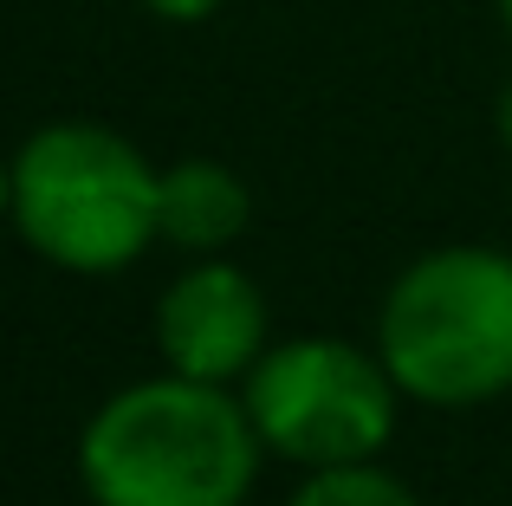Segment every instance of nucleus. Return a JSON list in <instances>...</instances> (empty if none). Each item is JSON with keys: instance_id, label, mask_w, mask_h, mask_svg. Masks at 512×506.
<instances>
[{"instance_id": "1", "label": "nucleus", "mask_w": 512, "mask_h": 506, "mask_svg": "<svg viewBox=\"0 0 512 506\" xmlns=\"http://www.w3.org/2000/svg\"><path fill=\"white\" fill-rule=\"evenodd\" d=\"M266 442L240 390L143 377L78 429V487L91 506H247Z\"/></svg>"}, {"instance_id": "2", "label": "nucleus", "mask_w": 512, "mask_h": 506, "mask_svg": "<svg viewBox=\"0 0 512 506\" xmlns=\"http://www.w3.org/2000/svg\"><path fill=\"white\" fill-rule=\"evenodd\" d=\"M7 221L59 273H124L163 241V169L111 124H46L13 150Z\"/></svg>"}, {"instance_id": "3", "label": "nucleus", "mask_w": 512, "mask_h": 506, "mask_svg": "<svg viewBox=\"0 0 512 506\" xmlns=\"http://www.w3.org/2000/svg\"><path fill=\"white\" fill-rule=\"evenodd\" d=\"M376 357L422 409H480L512 396V253L435 247L389 279Z\"/></svg>"}, {"instance_id": "4", "label": "nucleus", "mask_w": 512, "mask_h": 506, "mask_svg": "<svg viewBox=\"0 0 512 506\" xmlns=\"http://www.w3.org/2000/svg\"><path fill=\"white\" fill-rule=\"evenodd\" d=\"M253 429H260L266 455L292 461V468H350V461H376L396 435V377L376 357V344L350 338H279L240 383Z\"/></svg>"}, {"instance_id": "5", "label": "nucleus", "mask_w": 512, "mask_h": 506, "mask_svg": "<svg viewBox=\"0 0 512 506\" xmlns=\"http://www.w3.org/2000/svg\"><path fill=\"white\" fill-rule=\"evenodd\" d=\"M156 357L175 377L195 383H247V370L266 357V292L247 266L227 253H208L188 273L169 279L156 299Z\"/></svg>"}, {"instance_id": "6", "label": "nucleus", "mask_w": 512, "mask_h": 506, "mask_svg": "<svg viewBox=\"0 0 512 506\" xmlns=\"http://www.w3.org/2000/svg\"><path fill=\"white\" fill-rule=\"evenodd\" d=\"M253 221V195L247 182L234 176L214 156H182V163L163 169V241L208 260V253H227L247 234Z\"/></svg>"}, {"instance_id": "7", "label": "nucleus", "mask_w": 512, "mask_h": 506, "mask_svg": "<svg viewBox=\"0 0 512 506\" xmlns=\"http://www.w3.org/2000/svg\"><path fill=\"white\" fill-rule=\"evenodd\" d=\"M286 506H422V500L383 461H350V468H312Z\"/></svg>"}, {"instance_id": "8", "label": "nucleus", "mask_w": 512, "mask_h": 506, "mask_svg": "<svg viewBox=\"0 0 512 506\" xmlns=\"http://www.w3.org/2000/svg\"><path fill=\"white\" fill-rule=\"evenodd\" d=\"M137 7L156 13V20H169V26H195V20H214L221 0H137Z\"/></svg>"}, {"instance_id": "9", "label": "nucleus", "mask_w": 512, "mask_h": 506, "mask_svg": "<svg viewBox=\"0 0 512 506\" xmlns=\"http://www.w3.org/2000/svg\"><path fill=\"white\" fill-rule=\"evenodd\" d=\"M493 124H500V143H506V150H512V78H506L500 104H493Z\"/></svg>"}, {"instance_id": "10", "label": "nucleus", "mask_w": 512, "mask_h": 506, "mask_svg": "<svg viewBox=\"0 0 512 506\" xmlns=\"http://www.w3.org/2000/svg\"><path fill=\"white\" fill-rule=\"evenodd\" d=\"M13 208V163H0V215Z\"/></svg>"}, {"instance_id": "11", "label": "nucleus", "mask_w": 512, "mask_h": 506, "mask_svg": "<svg viewBox=\"0 0 512 506\" xmlns=\"http://www.w3.org/2000/svg\"><path fill=\"white\" fill-rule=\"evenodd\" d=\"M500 20H506V39H512V0H500Z\"/></svg>"}]
</instances>
